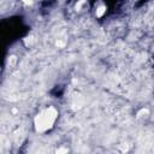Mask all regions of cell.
Here are the masks:
<instances>
[{"label":"cell","mask_w":154,"mask_h":154,"mask_svg":"<svg viewBox=\"0 0 154 154\" xmlns=\"http://www.w3.org/2000/svg\"><path fill=\"white\" fill-rule=\"evenodd\" d=\"M57 46L63 47V46H64V42H63V41H58V42H57Z\"/></svg>","instance_id":"obj_5"},{"label":"cell","mask_w":154,"mask_h":154,"mask_svg":"<svg viewBox=\"0 0 154 154\" xmlns=\"http://www.w3.org/2000/svg\"><path fill=\"white\" fill-rule=\"evenodd\" d=\"M67 152V149L66 148H60V149H58L57 150V153H66Z\"/></svg>","instance_id":"obj_4"},{"label":"cell","mask_w":154,"mask_h":154,"mask_svg":"<svg viewBox=\"0 0 154 154\" xmlns=\"http://www.w3.org/2000/svg\"><path fill=\"white\" fill-rule=\"evenodd\" d=\"M34 41H35V40H34V37H31V36L25 38V43H26V45H30V43H32Z\"/></svg>","instance_id":"obj_3"},{"label":"cell","mask_w":154,"mask_h":154,"mask_svg":"<svg viewBox=\"0 0 154 154\" xmlns=\"http://www.w3.org/2000/svg\"><path fill=\"white\" fill-rule=\"evenodd\" d=\"M57 116H58V112L53 107H49V108L42 111L41 113H38L34 120L36 130L38 132H43V131L51 129L57 119Z\"/></svg>","instance_id":"obj_1"},{"label":"cell","mask_w":154,"mask_h":154,"mask_svg":"<svg viewBox=\"0 0 154 154\" xmlns=\"http://www.w3.org/2000/svg\"><path fill=\"white\" fill-rule=\"evenodd\" d=\"M105 12H106V7H105V6H100V7L96 10V16H97V17H101Z\"/></svg>","instance_id":"obj_2"},{"label":"cell","mask_w":154,"mask_h":154,"mask_svg":"<svg viewBox=\"0 0 154 154\" xmlns=\"http://www.w3.org/2000/svg\"><path fill=\"white\" fill-rule=\"evenodd\" d=\"M23 2L26 4V5H30V4L32 2V0H23Z\"/></svg>","instance_id":"obj_6"}]
</instances>
